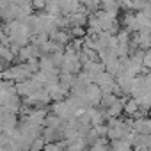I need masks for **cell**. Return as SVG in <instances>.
Segmentation results:
<instances>
[{
  "label": "cell",
  "mask_w": 151,
  "mask_h": 151,
  "mask_svg": "<svg viewBox=\"0 0 151 151\" xmlns=\"http://www.w3.org/2000/svg\"><path fill=\"white\" fill-rule=\"evenodd\" d=\"M135 130L139 133H149L151 132V119H139L135 123Z\"/></svg>",
  "instance_id": "obj_1"
},
{
  "label": "cell",
  "mask_w": 151,
  "mask_h": 151,
  "mask_svg": "<svg viewBox=\"0 0 151 151\" xmlns=\"http://www.w3.org/2000/svg\"><path fill=\"white\" fill-rule=\"evenodd\" d=\"M139 110V101L137 100H130L126 105H124V112L128 116H135V112Z\"/></svg>",
  "instance_id": "obj_2"
},
{
  "label": "cell",
  "mask_w": 151,
  "mask_h": 151,
  "mask_svg": "<svg viewBox=\"0 0 151 151\" xmlns=\"http://www.w3.org/2000/svg\"><path fill=\"white\" fill-rule=\"evenodd\" d=\"M45 147V139L43 137H36L30 144V149H43Z\"/></svg>",
  "instance_id": "obj_3"
},
{
  "label": "cell",
  "mask_w": 151,
  "mask_h": 151,
  "mask_svg": "<svg viewBox=\"0 0 151 151\" xmlns=\"http://www.w3.org/2000/svg\"><path fill=\"white\" fill-rule=\"evenodd\" d=\"M45 6H46V0H32V7L36 9H45Z\"/></svg>",
  "instance_id": "obj_4"
},
{
  "label": "cell",
  "mask_w": 151,
  "mask_h": 151,
  "mask_svg": "<svg viewBox=\"0 0 151 151\" xmlns=\"http://www.w3.org/2000/svg\"><path fill=\"white\" fill-rule=\"evenodd\" d=\"M107 147V142L105 140H98L96 144H93V149H105Z\"/></svg>",
  "instance_id": "obj_5"
}]
</instances>
